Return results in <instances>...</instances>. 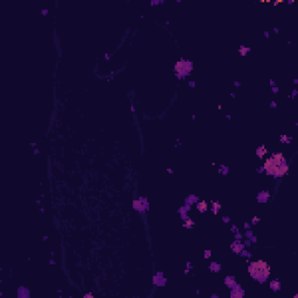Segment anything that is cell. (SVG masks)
I'll return each mask as SVG.
<instances>
[{
  "label": "cell",
  "mask_w": 298,
  "mask_h": 298,
  "mask_svg": "<svg viewBox=\"0 0 298 298\" xmlns=\"http://www.w3.org/2000/svg\"><path fill=\"white\" fill-rule=\"evenodd\" d=\"M264 169L269 175L283 176L288 171V165L282 154H275L264 162Z\"/></svg>",
  "instance_id": "cell-1"
},
{
  "label": "cell",
  "mask_w": 298,
  "mask_h": 298,
  "mask_svg": "<svg viewBox=\"0 0 298 298\" xmlns=\"http://www.w3.org/2000/svg\"><path fill=\"white\" fill-rule=\"evenodd\" d=\"M197 208H198V211H200V212H205L207 208V204L205 201H200L198 205H197Z\"/></svg>",
  "instance_id": "cell-4"
},
{
  "label": "cell",
  "mask_w": 298,
  "mask_h": 298,
  "mask_svg": "<svg viewBox=\"0 0 298 298\" xmlns=\"http://www.w3.org/2000/svg\"><path fill=\"white\" fill-rule=\"evenodd\" d=\"M266 152H267V150H266V148H264L263 146H262L261 148H259V149H257V155H259V157H262L263 154L266 153Z\"/></svg>",
  "instance_id": "cell-5"
},
{
  "label": "cell",
  "mask_w": 298,
  "mask_h": 298,
  "mask_svg": "<svg viewBox=\"0 0 298 298\" xmlns=\"http://www.w3.org/2000/svg\"><path fill=\"white\" fill-rule=\"evenodd\" d=\"M175 69L177 70V72H179V74H185V72H188V71H190L191 70V65H190V63H186V62H178L177 64H176Z\"/></svg>",
  "instance_id": "cell-3"
},
{
  "label": "cell",
  "mask_w": 298,
  "mask_h": 298,
  "mask_svg": "<svg viewBox=\"0 0 298 298\" xmlns=\"http://www.w3.org/2000/svg\"><path fill=\"white\" fill-rule=\"evenodd\" d=\"M249 274L252 276L253 278L255 280H264L267 278L269 274H270V269L268 267V264L264 262V261H256V262H253L249 264Z\"/></svg>",
  "instance_id": "cell-2"
},
{
  "label": "cell",
  "mask_w": 298,
  "mask_h": 298,
  "mask_svg": "<svg viewBox=\"0 0 298 298\" xmlns=\"http://www.w3.org/2000/svg\"><path fill=\"white\" fill-rule=\"evenodd\" d=\"M192 225H193V221H192V220H189V221L186 222L184 226H188V227H189V226H192Z\"/></svg>",
  "instance_id": "cell-6"
}]
</instances>
